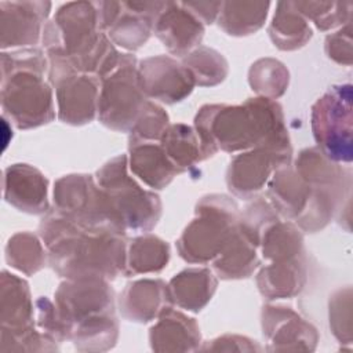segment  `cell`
<instances>
[{"label":"cell","mask_w":353,"mask_h":353,"mask_svg":"<svg viewBox=\"0 0 353 353\" xmlns=\"http://www.w3.org/2000/svg\"><path fill=\"white\" fill-rule=\"evenodd\" d=\"M160 145L179 174L193 170L205 160L194 127L185 123L170 124L160 139Z\"/></svg>","instance_id":"cell-28"},{"label":"cell","mask_w":353,"mask_h":353,"mask_svg":"<svg viewBox=\"0 0 353 353\" xmlns=\"http://www.w3.org/2000/svg\"><path fill=\"white\" fill-rule=\"evenodd\" d=\"M48 59L41 50L1 54V105L19 130L36 128L55 119L51 83L44 80Z\"/></svg>","instance_id":"cell-5"},{"label":"cell","mask_w":353,"mask_h":353,"mask_svg":"<svg viewBox=\"0 0 353 353\" xmlns=\"http://www.w3.org/2000/svg\"><path fill=\"white\" fill-rule=\"evenodd\" d=\"M330 330L342 345L352 343V287L334 291L328 301Z\"/></svg>","instance_id":"cell-36"},{"label":"cell","mask_w":353,"mask_h":353,"mask_svg":"<svg viewBox=\"0 0 353 353\" xmlns=\"http://www.w3.org/2000/svg\"><path fill=\"white\" fill-rule=\"evenodd\" d=\"M170 261V245L152 233H143L127 243L124 276L161 272Z\"/></svg>","instance_id":"cell-27"},{"label":"cell","mask_w":353,"mask_h":353,"mask_svg":"<svg viewBox=\"0 0 353 353\" xmlns=\"http://www.w3.org/2000/svg\"><path fill=\"white\" fill-rule=\"evenodd\" d=\"M128 168L146 186L154 190L167 188L179 174L165 156L160 142L128 145Z\"/></svg>","instance_id":"cell-25"},{"label":"cell","mask_w":353,"mask_h":353,"mask_svg":"<svg viewBox=\"0 0 353 353\" xmlns=\"http://www.w3.org/2000/svg\"><path fill=\"white\" fill-rule=\"evenodd\" d=\"M48 79L55 88L58 119L69 125H84L98 114L101 80L76 72L65 58L47 54Z\"/></svg>","instance_id":"cell-11"},{"label":"cell","mask_w":353,"mask_h":353,"mask_svg":"<svg viewBox=\"0 0 353 353\" xmlns=\"http://www.w3.org/2000/svg\"><path fill=\"white\" fill-rule=\"evenodd\" d=\"M50 1H1V48L36 46L50 15Z\"/></svg>","instance_id":"cell-16"},{"label":"cell","mask_w":353,"mask_h":353,"mask_svg":"<svg viewBox=\"0 0 353 353\" xmlns=\"http://www.w3.org/2000/svg\"><path fill=\"white\" fill-rule=\"evenodd\" d=\"M269 8V1H222L216 21L229 36H250L263 26Z\"/></svg>","instance_id":"cell-29"},{"label":"cell","mask_w":353,"mask_h":353,"mask_svg":"<svg viewBox=\"0 0 353 353\" xmlns=\"http://www.w3.org/2000/svg\"><path fill=\"white\" fill-rule=\"evenodd\" d=\"M199 87H214L222 83L229 72L226 58L216 50L199 46L181 61Z\"/></svg>","instance_id":"cell-32"},{"label":"cell","mask_w":353,"mask_h":353,"mask_svg":"<svg viewBox=\"0 0 353 353\" xmlns=\"http://www.w3.org/2000/svg\"><path fill=\"white\" fill-rule=\"evenodd\" d=\"M352 84L331 85L312 106L310 125L317 148L335 163L353 159Z\"/></svg>","instance_id":"cell-9"},{"label":"cell","mask_w":353,"mask_h":353,"mask_svg":"<svg viewBox=\"0 0 353 353\" xmlns=\"http://www.w3.org/2000/svg\"><path fill=\"white\" fill-rule=\"evenodd\" d=\"M258 266V244L237 223L229 240L212 261V272L222 280H240L250 277Z\"/></svg>","instance_id":"cell-22"},{"label":"cell","mask_w":353,"mask_h":353,"mask_svg":"<svg viewBox=\"0 0 353 353\" xmlns=\"http://www.w3.org/2000/svg\"><path fill=\"white\" fill-rule=\"evenodd\" d=\"M240 219L237 203L226 194L203 196L194 208V218L176 240L179 256L189 263L212 262L221 252Z\"/></svg>","instance_id":"cell-6"},{"label":"cell","mask_w":353,"mask_h":353,"mask_svg":"<svg viewBox=\"0 0 353 353\" xmlns=\"http://www.w3.org/2000/svg\"><path fill=\"white\" fill-rule=\"evenodd\" d=\"M153 33L172 55L183 58L200 46L204 23L182 1H165L156 18Z\"/></svg>","instance_id":"cell-17"},{"label":"cell","mask_w":353,"mask_h":353,"mask_svg":"<svg viewBox=\"0 0 353 353\" xmlns=\"http://www.w3.org/2000/svg\"><path fill=\"white\" fill-rule=\"evenodd\" d=\"M314 188L291 164L277 168L268 182V199L274 211L298 225L312 205Z\"/></svg>","instance_id":"cell-19"},{"label":"cell","mask_w":353,"mask_h":353,"mask_svg":"<svg viewBox=\"0 0 353 353\" xmlns=\"http://www.w3.org/2000/svg\"><path fill=\"white\" fill-rule=\"evenodd\" d=\"M182 3L204 25L215 22L218 19V15L222 7V1H182Z\"/></svg>","instance_id":"cell-40"},{"label":"cell","mask_w":353,"mask_h":353,"mask_svg":"<svg viewBox=\"0 0 353 353\" xmlns=\"http://www.w3.org/2000/svg\"><path fill=\"white\" fill-rule=\"evenodd\" d=\"M352 21L346 22L334 33L328 34L324 41V51L325 55L338 65L342 66H352Z\"/></svg>","instance_id":"cell-37"},{"label":"cell","mask_w":353,"mask_h":353,"mask_svg":"<svg viewBox=\"0 0 353 353\" xmlns=\"http://www.w3.org/2000/svg\"><path fill=\"white\" fill-rule=\"evenodd\" d=\"M149 330L150 347L154 352L200 350L201 334L197 321L188 314L167 306Z\"/></svg>","instance_id":"cell-20"},{"label":"cell","mask_w":353,"mask_h":353,"mask_svg":"<svg viewBox=\"0 0 353 353\" xmlns=\"http://www.w3.org/2000/svg\"><path fill=\"white\" fill-rule=\"evenodd\" d=\"M193 127L205 160L218 150L237 153L266 148L292 153L283 108L270 98H248L241 105H203Z\"/></svg>","instance_id":"cell-1"},{"label":"cell","mask_w":353,"mask_h":353,"mask_svg":"<svg viewBox=\"0 0 353 353\" xmlns=\"http://www.w3.org/2000/svg\"><path fill=\"white\" fill-rule=\"evenodd\" d=\"M305 256L274 261L263 266L256 274V287L266 299H285L296 296L306 284Z\"/></svg>","instance_id":"cell-24"},{"label":"cell","mask_w":353,"mask_h":353,"mask_svg":"<svg viewBox=\"0 0 353 353\" xmlns=\"http://www.w3.org/2000/svg\"><path fill=\"white\" fill-rule=\"evenodd\" d=\"M46 52L61 55L79 73L102 80L119 63L120 52L102 32L95 1L62 4L43 30Z\"/></svg>","instance_id":"cell-3"},{"label":"cell","mask_w":353,"mask_h":353,"mask_svg":"<svg viewBox=\"0 0 353 353\" xmlns=\"http://www.w3.org/2000/svg\"><path fill=\"white\" fill-rule=\"evenodd\" d=\"M54 210L81 229L125 234L119 215L112 208L95 176L68 174L54 183Z\"/></svg>","instance_id":"cell-8"},{"label":"cell","mask_w":353,"mask_h":353,"mask_svg":"<svg viewBox=\"0 0 353 353\" xmlns=\"http://www.w3.org/2000/svg\"><path fill=\"white\" fill-rule=\"evenodd\" d=\"M168 125V113L159 103L148 101L138 120L128 132V145L141 142H160Z\"/></svg>","instance_id":"cell-35"},{"label":"cell","mask_w":353,"mask_h":353,"mask_svg":"<svg viewBox=\"0 0 353 353\" xmlns=\"http://www.w3.org/2000/svg\"><path fill=\"white\" fill-rule=\"evenodd\" d=\"M36 324L44 335L58 343H61L62 341H68L55 303L52 301H50L47 296H40L36 301Z\"/></svg>","instance_id":"cell-38"},{"label":"cell","mask_w":353,"mask_h":353,"mask_svg":"<svg viewBox=\"0 0 353 353\" xmlns=\"http://www.w3.org/2000/svg\"><path fill=\"white\" fill-rule=\"evenodd\" d=\"M167 287L172 305L197 313L214 296L218 279L208 268H188L175 274Z\"/></svg>","instance_id":"cell-23"},{"label":"cell","mask_w":353,"mask_h":353,"mask_svg":"<svg viewBox=\"0 0 353 353\" xmlns=\"http://www.w3.org/2000/svg\"><path fill=\"white\" fill-rule=\"evenodd\" d=\"M39 232L48 263L59 277H98L110 281L124 274L125 234L81 229L54 208L40 222Z\"/></svg>","instance_id":"cell-2"},{"label":"cell","mask_w":353,"mask_h":353,"mask_svg":"<svg viewBox=\"0 0 353 353\" xmlns=\"http://www.w3.org/2000/svg\"><path fill=\"white\" fill-rule=\"evenodd\" d=\"M54 303L66 339L80 352H106L119 338L114 291L98 277L65 280L54 294Z\"/></svg>","instance_id":"cell-4"},{"label":"cell","mask_w":353,"mask_h":353,"mask_svg":"<svg viewBox=\"0 0 353 353\" xmlns=\"http://www.w3.org/2000/svg\"><path fill=\"white\" fill-rule=\"evenodd\" d=\"M167 283L161 279H141L125 285L117 298L121 316L134 323H149L171 306Z\"/></svg>","instance_id":"cell-21"},{"label":"cell","mask_w":353,"mask_h":353,"mask_svg":"<svg viewBox=\"0 0 353 353\" xmlns=\"http://www.w3.org/2000/svg\"><path fill=\"white\" fill-rule=\"evenodd\" d=\"M95 181L105 192L125 232L146 233L157 225L163 210L161 200L157 193L143 189L128 174L125 154L106 161L95 172Z\"/></svg>","instance_id":"cell-7"},{"label":"cell","mask_w":353,"mask_h":353,"mask_svg":"<svg viewBox=\"0 0 353 353\" xmlns=\"http://www.w3.org/2000/svg\"><path fill=\"white\" fill-rule=\"evenodd\" d=\"M148 101L139 83L137 58L121 54L117 66L101 80L99 121L109 130L130 132Z\"/></svg>","instance_id":"cell-10"},{"label":"cell","mask_w":353,"mask_h":353,"mask_svg":"<svg viewBox=\"0 0 353 353\" xmlns=\"http://www.w3.org/2000/svg\"><path fill=\"white\" fill-rule=\"evenodd\" d=\"M4 199L22 212L47 214L50 211L48 181L30 164H12L4 170Z\"/></svg>","instance_id":"cell-18"},{"label":"cell","mask_w":353,"mask_h":353,"mask_svg":"<svg viewBox=\"0 0 353 353\" xmlns=\"http://www.w3.org/2000/svg\"><path fill=\"white\" fill-rule=\"evenodd\" d=\"M292 153L254 148L236 154L226 170L228 189L239 199H254L273 172L291 163Z\"/></svg>","instance_id":"cell-14"},{"label":"cell","mask_w":353,"mask_h":353,"mask_svg":"<svg viewBox=\"0 0 353 353\" xmlns=\"http://www.w3.org/2000/svg\"><path fill=\"white\" fill-rule=\"evenodd\" d=\"M99 26L110 41L127 51L139 50L153 33L165 1H95Z\"/></svg>","instance_id":"cell-12"},{"label":"cell","mask_w":353,"mask_h":353,"mask_svg":"<svg viewBox=\"0 0 353 353\" xmlns=\"http://www.w3.org/2000/svg\"><path fill=\"white\" fill-rule=\"evenodd\" d=\"M269 37L281 51H295L307 44L313 36L309 21L299 12L294 1H279L269 25Z\"/></svg>","instance_id":"cell-26"},{"label":"cell","mask_w":353,"mask_h":353,"mask_svg":"<svg viewBox=\"0 0 353 353\" xmlns=\"http://www.w3.org/2000/svg\"><path fill=\"white\" fill-rule=\"evenodd\" d=\"M248 83L258 97L276 101L288 88L290 72L283 62L274 58H261L251 65Z\"/></svg>","instance_id":"cell-33"},{"label":"cell","mask_w":353,"mask_h":353,"mask_svg":"<svg viewBox=\"0 0 353 353\" xmlns=\"http://www.w3.org/2000/svg\"><path fill=\"white\" fill-rule=\"evenodd\" d=\"M299 12L321 30H332L352 21V1H294Z\"/></svg>","instance_id":"cell-34"},{"label":"cell","mask_w":353,"mask_h":353,"mask_svg":"<svg viewBox=\"0 0 353 353\" xmlns=\"http://www.w3.org/2000/svg\"><path fill=\"white\" fill-rule=\"evenodd\" d=\"M259 250L270 262L305 256L303 234L294 222L277 219L263 230Z\"/></svg>","instance_id":"cell-30"},{"label":"cell","mask_w":353,"mask_h":353,"mask_svg":"<svg viewBox=\"0 0 353 353\" xmlns=\"http://www.w3.org/2000/svg\"><path fill=\"white\" fill-rule=\"evenodd\" d=\"M7 262L26 276H32L41 270L48 261L43 240L34 233H15L6 245Z\"/></svg>","instance_id":"cell-31"},{"label":"cell","mask_w":353,"mask_h":353,"mask_svg":"<svg viewBox=\"0 0 353 353\" xmlns=\"http://www.w3.org/2000/svg\"><path fill=\"white\" fill-rule=\"evenodd\" d=\"M262 334L269 352H313L319 342L316 327L292 307L265 305L261 312Z\"/></svg>","instance_id":"cell-13"},{"label":"cell","mask_w":353,"mask_h":353,"mask_svg":"<svg viewBox=\"0 0 353 353\" xmlns=\"http://www.w3.org/2000/svg\"><path fill=\"white\" fill-rule=\"evenodd\" d=\"M200 350H210V352H259L262 347L252 341L243 335L226 334L205 342L200 346Z\"/></svg>","instance_id":"cell-39"},{"label":"cell","mask_w":353,"mask_h":353,"mask_svg":"<svg viewBox=\"0 0 353 353\" xmlns=\"http://www.w3.org/2000/svg\"><path fill=\"white\" fill-rule=\"evenodd\" d=\"M141 87L148 98L174 105L189 97L194 79L181 61L170 55H154L138 62Z\"/></svg>","instance_id":"cell-15"}]
</instances>
